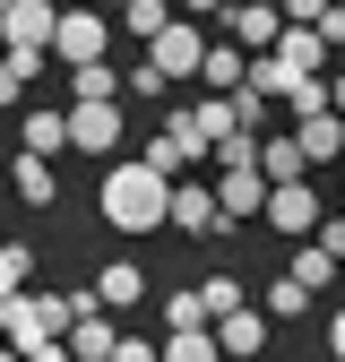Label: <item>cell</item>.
I'll return each instance as SVG.
<instances>
[{
    "label": "cell",
    "mask_w": 345,
    "mask_h": 362,
    "mask_svg": "<svg viewBox=\"0 0 345 362\" xmlns=\"http://www.w3.org/2000/svg\"><path fill=\"white\" fill-rule=\"evenodd\" d=\"M121 26H129V35H139V43H164V35H172V26H182V18H172V9H164V0H129V9H121Z\"/></svg>",
    "instance_id": "7402d4cb"
},
{
    "label": "cell",
    "mask_w": 345,
    "mask_h": 362,
    "mask_svg": "<svg viewBox=\"0 0 345 362\" xmlns=\"http://www.w3.org/2000/svg\"><path fill=\"white\" fill-rule=\"evenodd\" d=\"M121 95H139V104H147V95H164V78L139 61V69H121Z\"/></svg>",
    "instance_id": "83f0119b"
},
{
    "label": "cell",
    "mask_w": 345,
    "mask_h": 362,
    "mask_svg": "<svg viewBox=\"0 0 345 362\" xmlns=\"http://www.w3.org/2000/svg\"><path fill=\"white\" fill-rule=\"evenodd\" d=\"M302 310H311V293H302L293 276H276L268 285V320H302Z\"/></svg>",
    "instance_id": "4316f807"
},
{
    "label": "cell",
    "mask_w": 345,
    "mask_h": 362,
    "mask_svg": "<svg viewBox=\"0 0 345 362\" xmlns=\"http://www.w3.org/2000/svg\"><path fill=\"white\" fill-rule=\"evenodd\" d=\"M225 26H233V43H250V61L285 43V9H225Z\"/></svg>",
    "instance_id": "5bb4252c"
},
{
    "label": "cell",
    "mask_w": 345,
    "mask_h": 362,
    "mask_svg": "<svg viewBox=\"0 0 345 362\" xmlns=\"http://www.w3.org/2000/svg\"><path fill=\"white\" fill-rule=\"evenodd\" d=\"M0 362H26V354H0Z\"/></svg>",
    "instance_id": "e575fe53"
},
{
    "label": "cell",
    "mask_w": 345,
    "mask_h": 362,
    "mask_svg": "<svg viewBox=\"0 0 345 362\" xmlns=\"http://www.w3.org/2000/svg\"><path fill=\"white\" fill-rule=\"evenodd\" d=\"M95 207H104L112 233H156V224H172V181H164L147 156H121V164H104Z\"/></svg>",
    "instance_id": "6da1fadb"
},
{
    "label": "cell",
    "mask_w": 345,
    "mask_h": 362,
    "mask_svg": "<svg viewBox=\"0 0 345 362\" xmlns=\"http://www.w3.org/2000/svg\"><path fill=\"white\" fill-rule=\"evenodd\" d=\"M26 362H78V354H69V345H35Z\"/></svg>",
    "instance_id": "1f68e13d"
},
{
    "label": "cell",
    "mask_w": 345,
    "mask_h": 362,
    "mask_svg": "<svg viewBox=\"0 0 345 362\" xmlns=\"http://www.w3.org/2000/svg\"><path fill=\"white\" fill-rule=\"evenodd\" d=\"M285 276H293L302 293H328V285H337V259H328L320 242H293V259H285Z\"/></svg>",
    "instance_id": "ac0fdd59"
},
{
    "label": "cell",
    "mask_w": 345,
    "mask_h": 362,
    "mask_svg": "<svg viewBox=\"0 0 345 362\" xmlns=\"http://www.w3.org/2000/svg\"><path fill=\"white\" fill-rule=\"evenodd\" d=\"M112 362H164V337H121Z\"/></svg>",
    "instance_id": "f1b7e54d"
},
{
    "label": "cell",
    "mask_w": 345,
    "mask_h": 362,
    "mask_svg": "<svg viewBox=\"0 0 345 362\" xmlns=\"http://www.w3.org/2000/svg\"><path fill=\"white\" fill-rule=\"evenodd\" d=\"M293 147H302V164H345V121L337 112H302L293 121Z\"/></svg>",
    "instance_id": "7c38bea8"
},
{
    "label": "cell",
    "mask_w": 345,
    "mask_h": 362,
    "mask_svg": "<svg viewBox=\"0 0 345 362\" xmlns=\"http://www.w3.org/2000/svg\"><path fill=\"white\" fill-rule=\"evenodd\" d=\"M18 293H35V250L26 242H0V310H9Z\"/></svg>",
    "instance_id": "d6986e66"
},
{
    "label": "cell",
    "mask_w": 345,
    "mask_h": 362,
    "mask_svg": "<svg viewBox=\"0 0 345 362\" xmlns=\"http://www.w3.org/2000/svg\"><path fill=\"white\" fill-rule=\"evenodd\" d=\"M172 233H233L216 207V181H172Z\"/></svg>",
    "instance_id": "9c48e42d"
},
{
    "label": "cell",
    "mask_w": 345,
    "mask_h": 362,
    "mask_svg": "<svg viewBox=\"0 0 345 362\" xmlns=\"http://www.w3.org/2000/svg\"><path fill=\"white\" fill-rule=\"evenodd\" d=\"M18 95H26V69H18L9 52H0V104H18Z\"/></svg>",
    "instance_id": "f546056e"
},
{
    "label": "cell",
    "mask_w": 345,
    "mask_h": 362,
    "mask_svg": "<svg viewBox=\"0 0 345 362\" xmlns=\"http://www.w3.org/2000/svg\"><path fill=\"white\" fill-rule=\"evenodd\" d=\"M207 95H242V86H250V52H242V43H207Z\"/></svg>",
    "instance_id": "9a60e30c"
},
{
    "label": "cell",
    "mask_w": 345,
    "mask_h": 362,
    "mask_svg": "<svg viewBox=\"0 0 345 362\" xmlns=\"http://www.w3.org/2000/svg\"><path fill=\"white\" fill-rule=\"evenodd\" d=\"M328 104H337V121H345V69H337V78H328Z\"/></svg>",
    "instance_id": "836d02e7"
},
{
    "label": "cell",
    "mask_w": 345,
    "mask_h": 362,
    "mask_svg": "<svg viewBox=\"0 0 345 362\" xmlns=\"http://www.w3.org/2000/svg\"><path fill=\"white\" fill-rule=\"evenodd\" d=\"M95 302H104V310H139V302H147L139 259H104V267H95Z\"/></svg>",
    "instance_id": "4fadbf2b"
},
{
    "label": "cell",
    "mask_w": 345,
    "mask_h": 362,
    "mask_svg": "<svg viewBox=\"0 0 345 362\" xmlns=\"http://www.w3.org/2000/svg\"><path fill=\"white\" fill-rule=\"evenodd\" d=\"M69 104H121V69H112V61L69 69Z\"/></svg>",
    "instance_id": "ffe728a7"
},
{
    "label": "cell",
    "mask_w": 345,
    "mask_h": 362,
    "mask_svg": "<svg viewBox=\"0 0 345 362\" xmlns=\"http://www.w3.org/2000/svg\"><path fill=\"white\" fill-rule=\"evenodd\" d=\"M337 216H345V207H337Z\"/></svg>",
    "instance_id": "d590c367"
},
{
    "label": "cell",
    "mask_w": 345,
    "mask_h": 362,
    "mask_svg": "<svg viewBox=\"0 0 345 362\" xmlns=\"http://www.w3.org/2000/svg\"><path fill=\"white\" fill-rule=\"evenodd\" d=\"M268 224H276L285 242H320V224H328V216H320V190H311V181L276 190V199H268Z\"/></svg>",
    "instance_id": "ba28073f"
},
{
    "label": "cell",
    "mask_w": 345,
    "mask_h": 362,
    "mask_svg": "<svg viewBox=\"0 0 345 362\" xmlns=\"http://www.w3.org/2000/svg\"><path fill=\"white\" fill-rule=\"evenodd\" d=\"M268 173L259 164H233V173H216V207H225V224H250V216H268Z\"/></svg>",
    "instance_id": "8992f818"
},
{
    "label": "cell",
    "mask_w": 345,
    "mask_h": 362,
    "mask_svg": "<svg viewBox=\"0 0 345 362\" xmlns=\"http://www.w3.org/2000/svg\"><path fill=\"white\" fill-rule=\"evenodd\" d=\"M276 328H268V310H242V320H225L216 328V345H225V362H259V345H268Z\"/></svg>",
    "instance_id": "2e32d148"
},
{
    "label": "cell",
    "mask_w": 345,
    "mask_h": 362,
    "mask_svg": "<svg viewBox=\"0 0 345 362\" xmlns=\"http://www.w3.org/2000/svg\"><path fill=\"white\" fill-rule=\"evenodd\" d=\"M121 104H69V147L78 156H95V164H112V147H121Z\"/></svg>",
    "instance_id": "5b68a950"
},
{
    "label": "cell",
    "mask_w": 345,
    "mask_h": 362,
    "mask_svg": "<svg viewBox=\"0 0 345 362\" xmlns=\"http://www.w3.org/2000/svg\"><path fill=\"white\" fill-rule=\"evenodd\" d=\"M52 43H61V9H43V0H0V52H9L26 78L43 69Z\"/></svg>",
    "instance_id": "3957f363"
},
{
    "label": "cell",
    "mask_w": 345,
    "mask_h": 362,
    "mask_svg": "<svg viewBox=\"0 0 345 362\" xmlns=\"http://www.w3.org/2000/svg\"><path fill=\"white\" fill-rule=\"evenodd\" d=\"M328 354L345 362V310H337V320H328Z\"/></svg>",
    "instance_id": "d6a6232c"
},
{
    "label": "cell",
    "mask_w": 345,
    "mask_h": 362,
    "mask_svg": "<svg viewBox=\"0 0 345 362\" xmlns=\"http://www.w3.org/2000/svg\"><path fill=\"white\" fill-rule=\"evenodd\" d=\"M259 173H268V190H293V181H311V164H302L293 139H259Z\"/></svg>",
    "instance_id": "e0dca14e"
},
{
    "label": "cell",
    "mask_w": 345,
    "mask_h": 362,
    "mask_svg": "<svg viewBox=\"0 0 345 362\" xmlns=\"http://www.w3.org/2000/svg\"><path fill=\"white\" fill-rule=\"evenodd\" d=\"M199 302H207V320H216V328L250 310V302H242V276H207V285H199Z\"/></svg>",
    "instance_id": "cb8c5ba5"
},
{
    "label": "cell",
    "mask_w": 345,
    "mask_h": 362,
    "mask_svg": "<svg viewBox=\"0 0 345 362\" xmlns=\"http://www.w3.org/2000/svg\"><path fill=\"white\" fill-rule=\"evenodd\" d=\"M164 362H225L216 328H190V337H164Z\"/></svg>",
    "instance_id": "d4e9b609"
},
{
    "label": "cell",
    "mask_w": 345,
    "mask_h": 362,
    "mask_svg": "<svg viewBox=\"0 0 345 362\" xmlns=\"http://www.w3.org/2000/svg\"><path fill=\"white\" fill-rule=\"evenodd\" d=\"M18 147H26L35 164H52V156L69 147V112H52V104H35V112H18Z\"/></svg>",
    "instance_id": "8fae6325"
},
{
    "label": "cell",
    "mask_w": 345,
    "mask_h": 362,
    "mask_svg": "<svg viewBox=\"0 0 345 362\" xmlns=\"http://www.w3.org/2000/svg\"><path fill=\"white\" fill-rule=\"evenodd\" d=\"M52 61L95 69V61H104V18H95V9H61V43H52Z\"/></svg>",
    "instance_id": "30bf717a"
},
{
    "label": "cell",
    "mask_w": 345,
    "mask_h": 362,
    "mask_svg": "<svg viewBox=\"0 0 345 362\" xmlns=\"http://www.w3.org/2000/svg\"><path fill=\"white\" fill-rule=\"evenodd\" d=\"M190 328H216L207 302H199V293H172V302H164V337H190Z\"/></svg>",
    "instance_id": "484cf974"
},
{
    "label": "cell",
    "mask_w": 345,
    "mask_h": 362,
    "mask_svg": "<svg viewBox=\"0 0 345 362\" xmlns=\"http://www.w3.org/2000/svg\"><path fill=\"white\" fill-rule=\"evenodd\" d=\"M320 250H328V259L345 267V216H328V224H320Z\"/></svg>",
    "instance_id": "4dcf8cb0"
},
{
    "label": "cell",
    "mask_w": 345,
    "mask_h": 362,
    "mask_svg": "<svg viewBox=\"0 0 345 362\" xmlns=\"http://www.w3.org/2000/svg\"><path fill=\"white\" fill-rule=\"evenodd\" d=\"M18 199H26L35 216L52 207V199H61V181H52V164H35V156H18Z\"/></svg>",
    "instance_id": "603a6c76"
},
{
    "label": "cell",
    "mask_w": 345,
    "mask_h": 362,
    "mask_svg": "<svg viewBox=\"0 0 345 362\" xmlns=\"http://www.w3.org/2000/svg\"><path fill=\"white\" fill-rule=\"evenodd\" d=\"M199 156H207V139L190 129V112H172L156 139H147V164H156L164 181H190V164H199Z\"/></svg>",
    "instance_id": "277c9868"
},
{
    "label": "cell",
    "mask_w": 345,
    "mask_h": 362,
    "mask_svg": "<svg viewBox=\"0 0 345 362\" xmlns=\"http://www.w3.org/2000/svg\"><path fill=\"white\" fill-rule=\"evenodd\" d=\"M0 328H9V354H35V345H69L78 310H69V293H18L0 310Z\"/></svg>",
    "instance_id": "7a4b0ae2"
},
{
    "label": "cell",
    "mask_w": 345,
    "mask_h": 362,
    "mask_svg": "<svg viewBox=\"0 0 345 362\" xmlns=\"http://www.w3.org/2000/svg\"><path fill=\"white\" fill-rule=\"evenodd\" d=\"M147 69H156V78H199V69H207V35H199V18H182L164 43H147Z\"/></svg>",
    "instance_id": "52a82bcc"
},
{
    "label": "cell",
    "mask_w": 345,
    "mask_h": 362,
    "mask_svg": "<svg viewBox=\"0 0 345 362\" xmlns=\"http://www.w3.org/2000/svg\"><path fill=\"white\" fill-rule=\"evenodd\" d=\"M69 354H78V362H112V354H121V328H112V320H78V328H69Z\"/></svg>",
    "instance_id": "44dd1931"
}]
</instances>
